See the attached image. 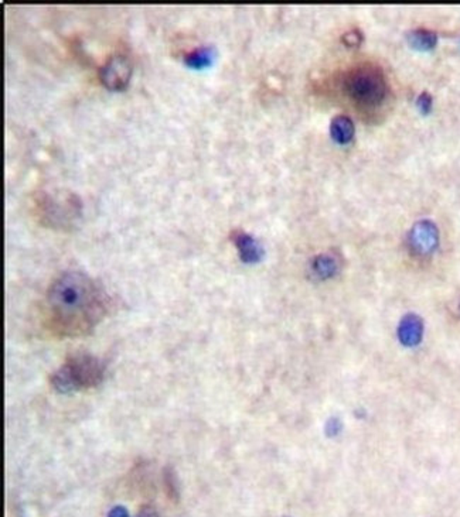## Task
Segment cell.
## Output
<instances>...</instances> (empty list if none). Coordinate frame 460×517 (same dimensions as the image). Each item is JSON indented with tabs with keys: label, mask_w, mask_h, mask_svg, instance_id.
Here are the masks:
<instances>
[{
	"label": "cell",
	"mask_w": 460,
	"mask_h": 517,
	"mask_svg": "<svg viewBox=\"0 0 460 517\" xmlns=\"http://www.w3.org/2000/svg\"><path fill=\"white\" fill-rule=\"evenodd\" d=\"M109 311V296L81 272L54 278L45 296V315L51 331L61 337L89 334Z\"/></svg>",
	"instance_id": "cell-1"
},
{
	"label": "cell",
	"mask_w": 460,
	"mask_h": 517,
	"mask_svg": "<svg viewBox=\"0 0 460 517\" xmlns=\"http://www.w3.org/2000/svg\"><path fill=\"white\" fill-rule=\"evenodd\" d=\"M105 366L92 355L81 354L68 358L51 376V385L57 392L70 393L98 386L104 381Z\"/></svg>",
	"instance_id": "cell-2"
},
{
	"label": "cell",
	"mask_w": 460,
	"mask_h": 517,
	"mask_svg": "<svg viewBox=\"0 0 460 517\" xmlns=\"http://www.w3.org/2000/svg\"><path fill=\"white\" fill-rule=\"evenodd\" d=\"M343 88L349 98L364 106L378 105L387 95L385 77L374 65H360L350 69L343 80Z\"/></svg>",
	"instance_id": "cell-3"
},
{
	"label": "cell",
	"mask_w": 460,
	"mask_h": 517,
	"mask_svg": "<svg viewBox=\"0 0 460 517\" xmlns=\"http://www.w3.org/2000/svg\"><path fill=\"white\" fill-rule=\"evenodd\" d=\"M132 75V65L126 56L113 54L100 68V80L111 91L124 89Z\"/></svg>",
	"instance_id": "cell-4"
},
{
	"label": "cell",
	"mask_w": 460,
	"mask_h": 517,
	"mask_svg": "<svg viewBox=\"0 0 460 517\" xmlns=\"http://www.w3.org/2000/svg\"><path fill=\"white\" fill-rule=\"evenodd\" d=\"M439 242V232L429 219H422L413 225L408 235V245L413 253L419 256L430 254Z\"/></svg>",
	"instance_id": "cell-5"
},
{
	"label": "cell",
	"mask_w": 460,
	"mask_h": 517,
	"mask_svg": "<svg viewBox=\"0 0 460 517\" xmlns=\"http://www.w3.org/2000/svg\"><path fill=\"white\" fill-rule=\"evenodd\" d=\"M231 239L238 249L241 261L245 263H257L264 256V248L261 243L245 230L237 229L231 233Z\"/></svg>",
	"instance_id": "cell-6"
},
{
	"label": "cell",
	"mask_w": 460,
	"mask_h": 517,
	"mask_svg": "<svg viewBox=\"0 0 460 517\" xmlns=\"http://www.w3.org/2000/svg\"><path fill=\"white\" fill-rule=\"evenodd\" d=\"M354 132H356L354 123L347 115H337L332 119L330 136L336 143L346 145L352 142Z\"/></svg>",
	"instance_id": "cell-7"
},
{
	"label": "cell",
	"mask_w": 460,
	"mask_h": 517,
	"mask_svg": "<svg viewBox=\"0 0 460 517\" xmlns=\"http://www.w3.org/2000/svg\"><path fill=\"white\" fill-rule=\"evenodd\" d=\"M313 274L321 280L325 278H330L333 277L337 270H338V263H337V257L330 254V253H321V254H317L313 261H312V266H310Z\"/></svg>",
	"instance_id": "cell-8"
},
{
	"label": "cell",
	"mask_w": 460,
	"mask_h": 517,
	"mask_svg": "<svg viewBox=\"0 0 460 517\" xmlns=\"http://www.w3.org/2000/svg\"><path fill=\"white\" fill-rule=\"evenodd\" d=\"M214 61V49L210 45L197 47V49L189 51L183 56V62L190 68L201 69L211 65Z\"/></svg>",
	"instance_id": "cell-9"
},
{
	"label": "cell",
	"mask_w": 460,
	"mask_h": 517,
	"mask_svg": "<svg viewBox=\"0 0 460 517\" xmlns=\"http://www.w3.org/2000/svg\"><path fill=\"white\" fill-rule=\"evenodd\" d=\"M409 44L419 51H429L438 43V36L428 29H417L408 33Z\"/></svg>",
	"instance_id": "cell-10"
},
{
	"label": "cell",
	"mask_w": 460,
	"mask_h": 517,
	"mask_svg": "<svg viewBox=\"0 0 460 517\" xmlns=\"http://www.w3.org/2000/svg\"><path fill=\"white\" fill-rule=\"evenodd\" d=\"M422 324L417 315H406L400 325V337L404 344H415L419 341Z\"/></svg>",
	"instance_id": "cell-11"
},
{
	"label": "cell",
	"mask_w": 460,
	"mask_h": 517,
	"mask_svg": "<svg viewBox=\"0 0 460 517\" xmlns=\"http://www.w3.org/2000/svg\"><path fill=\"white\" fill-rule=\"evenodd\" d=\"M417 106L422 113H429L432 109V97L428 92H422L417 99Z\"/></svg>",
	"instance_id": "cell-12"
},
{
	"label": "cell",
	"mask_w": 460,
	"mask_h": 517,
	"mask_svg": "<svg viewBox=\"0 0 460 517\" xmlns=\"http://www.w3.org/2000/svg\"><path fill=\"white\" fill-rule=\"evenodd\" d=\"M361 33L354 30V32H349L343 36V41L346 45H358L361 43Z\"/></svg>",
	"instance_id": "cell-13"
},
{
	"label": "cell",
	"mask_w": 460,
	"mask_h": 517,
	"mask_svg": "<svg viewBox=\"0 0 460 517\" xmlns=\"http://www.w3.org/2000/svg\"><path fill=\"white\" fill-rule=\"evenodd\" d=\"M165 483H166V488L169 490V495L170 496H176L177 495V488H176V481H174V475L172 472L166 474L165 477Z\"/></svg>",
	"instance_id": "cell-14"
},
{
	"label": "cell",
	"mask_w": 460,
	"mask_h": 517,
	"mask_svg": "<svg viewBox=\"0 0 460 517\" xmlns=\"http://www.w3.org/2000/svg\"><path fill=\"white\" fill-rule=\"evenodd\" d=\"M108 517H129V513H128V510L124 506H115L109 512Z\"/></svg>",
	"instance_id": "cell-15"
},
{
	"label": "cell",
	"mask_w": 460,
	"mask_h": 517,
	"mask_svg": "<svg viewBox=\"0 0 460 517\" xmlns=\"http://www.w3.org/2000/svg\"><path fill=\"white\" fill-rule=\"evenodd\" d=\"M137 517H159V514L152 509V507H143L139 514H137Z\"/></svg>",
	"instance_id": "cell-16"
}]
</instances>
